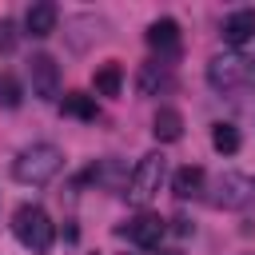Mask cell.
I'll use <instances>...</instances> for the list:
<instances>
[{
  "label": "cell",
  "mask_w": 255,
  "mask_h": 255,
  "mask_svg": "<svg viewBox=\"0 0 255 255\" xmlns=\"http://www.w3.org/2000/svg\"><path fill=\"white\" fill-rule=\"evenodd\" d=\"M60 167H64V151H60L56 143H32V147H24V151L12 159L16 183H28V187L52 183V179L60 175Z\"/></svg>",
  "instance_id": "1"
},
{
  "label": "cell",
  "mask_w": 255,
  "mask_h": 255,
  "mask_svg": "<svg viewBox=\"0 0 255 255\" xmlns=\"http://www.w3.org/2000/svg\"><path fill=\"white\" fill-rule=\"evenodd\" d=\"M12 235H16L20 247H28L32 255H48L52 243H56V223L48 219L44 207L24 203V207H16V215H12Z\"/></svg>",
  "instance_id": "2"
},
{
  "label": "cell",
  "mask_w": 255,
  "mask_h": 255,
  "mask_svg": "<svg viewBox=\"0 0 255 255\" xmlns=\"http://www.w3.org/2000/svg\"><path fill=\"white\" fill-rule=\"evenodd\" d=\"M207 84L215 92H255V60L243 52H223L207 64Z\"/></svg>",
  "instance_id": "3"
},
{
  "label": "cell",
  "mask_w": 255,
  "mask_h": 255,
  "mask_svg": "<svg viewBox=\"0 0 255 255\" xmlns=\"http://www.w3.org/2000/svg\"><path fill=\"white\" fill-rule=\"evenodd\" d=\"M163 175H167V159H163L159 151H147V155L135 163V171L128 175L124 199H128L131 207H147V203L159 195V183H163Z\"/></svg>",
  "instance_id": "4"
},
{
  "label": "cell",
  "mask_w": 255,
  "mask_h": 255,
  "mask_svg": "<svg viewBox=\"0 0 255 255\" xmlns=\"http://www.w3.org/2000/svg\"><path fill=\"white\" fill-rule=\"evenodd\" d=\"M28 80H32V96L36 100H56L60 96V64L48 52H36L28 60Z\"/></svg>",
  "instance_id": "5"
},
{
  "label": "cell",
  "mask_w": 255,
  "mask_h": 255,
  "mask_svg": "<svg viewBox=\"0 0 255 255\" xmlns=\"http://www.w3.org/2000/svg\"><path fill=\"white\" fill-rule=\"evenodd\" d=\"M251 195H255V187H251V179H247V175H239V171H223V175L215 179L211 203H215V207H223V211H235V207H243Z\"/></svg>",
  "instance_id": "6"
},
{
  "label": "cell",
  "mask_w": 255,
  "mask_h": 255,
  "mask_svg": "<svg viewBox=\"0 0 255 255\" xmlns=\"http://www.w3.org/2000/svg\"><path fill=\"white\" fill-rule=\"evenodd\" d=\"M163 231H167V223L159 219V215H135L131 223H124V227H116V235H124V239H131L135 247H143V251H155L159 247V239H163Z\"/></svg>",
  "instance_id": "7"
},
{
  "label": "cell",
  "mask_w": 255,
  "mask_h": 255,
  "mask_svg": "<svg viewBox=\"0 0 255 255\" xmlns=\"http://www.w3.org/2000/svg\"><path fill=\"white\" fill-rule=\"evenodd\" d=\"M135 92H139V96H163V92H171V68H167L163 60L139 64V72H135Z\"/></svg>",
  "instance_id": "8"
},
{
  "label": "cell",
  "mask_w": 255,
  "mask_h": 255,
  "mask_svg": "<svg viewBox=\"0 0 255 255\" xmlns=\"http://www.w3.org/2000/svg\"><path fill=\"white\" fill-rule=\"evenodd\" d=\"M56 20H60V8H56L52 0H40V4H32V8H28L24 28H28V36L44 40V36H52V32H56Z\"/></svg>",
  "instance_id": "9"
},
{
  "label": "cell",
  "mask_w": 255,
  "mask_h": 255,
  "mask_svg": "<svg viewBox=\"0 0 255 255\" xmlns=\"http://www.w3.org/2000/svg\"><path fill=\"white\" fill-rule=\"evenodd\" d=\"M251 36H255V8H239V12H231L223 20V40L231 48H243Z\"/></svg>",
  "instance_id": "10"
},
{
  "label": "cell",
  "mask_w": 255,
  "mask_h": 255,
  "mask_svg": "<svg viewBox=\"0 0 255 255\" xmlns=\"http://www.w3.org/2000/svg\"><path fill=\"white\" fill-rule=\"evenodd\" d=\"M147 44L159 48V52H175V48H179V24H175L171 16L151 20V24H147Z\"/></svg>",
  "instance_id": "11"
},
{
  "label": "cell",
  "mask_w": 255,
  "mask_h": 255,
  "mask_svg": "<svg viewBox=\"0 0 255 255\" xmlns=\"http://www.w3.org/2000/svg\"><path fill=\"white\" fill-rule=\"evenodd\" d=\"M151 135H155L159 143H175V139L183 135V116H179L175 108H159L155 120H151Z\"/></svg>",
  "instance_id": "12"
},
{
  "label": "cell",
  "mask_w": 255,
  "mask_h": 255,
  "mask_svg": "<svg viewBox=\"0 0 255 255\" xmlns=\"http://www.w3.org/2000/svg\"><path fill=\"white\" fill-rule=\"evenodd\" d=\"M171 191H175V199H195V195L203 191V167L183 163V167L171 175Z\"/></svg>",
  "instance_id": "13"
},
{
  "label": "cell",
  "mask_w": 255,
  "mask_h": 255,
  "mask_svg": "<svg viewBox=\"0 0 255 255\" xmlns=\"http://www.w3.org/2000/svg\"><path fill=\"white\" fill-rule=\"evenodd\" d=\"M92 88H96V96H120V88H124V68H120V64H104V68H96Z\"/></svg>",
  "instance_id": "14"
},
{
  "label": "cell",
  "mask_w": 255,
  "mask_h": 255,
  "mask_svg": "<svg viewBox=\"0 0 255 255\" xmlns=\"http://www.w3.org/2000/svg\"><path fill=\"white\" fill-rule=\"evenodd\" d=\"M60 108H64V116H76V120H96V116H100L96 96H84V92H68Z\"/></svg>",
  "instance_id": "15"
},
{
  "label": "cell",
  "mask_w": 255,
  "mask_h": 255,
  "mask_svg": "<svg viewBox=\"0 0 255 255\" xmlns=\"http://www.w3.org/2000/svg\"><path fill=\"white\" fill-rule=\"evenodd\" d=\"M211 143H215V151L235 155L243 139H239V128H235V124H215V128H211Z\"/></svg>",
  "instance_id": "16"
},
{
  "label": "cell",
  "mask_w": 255,
  "mask_h": 255,
  "mask_svg": "<svg viewBox=\"0 0 255 255\" xmlns=\"http://www.w3.org/2000/svg\"><path fill=\"white\" fill-rule=\"evenodd\" d=\"M20 100H24V92H20V80L16 76H0V104L4 108H20Z\"/></svg>",
  "instance_id": "17"
},
{
  "label": "cell",
  "mask_w": 255,
  "mask_h": 255,
  "mask_svg": "<svg viewBox=\"0 0 255 255\" xmlns=\"http://www.w3.org/2000/svg\"><path fill=\"white\" fill-rule=\"evenodd\" d=\"M16 48V20H0V52Z\"/></svg>",
  "instance_id": "18"
},
{
  "label": "cell",
  "mask_w": 255,
  "mask_h": 255,
  "mask_svg": "<svg viewBox=\"0 0 255 255\" xmlns=\"http://www.w3.org/2000/svg\"><path fill=\"white\" fill-rule=\"evenodd\" d=\"M171 227H175L179 235H191V223H187V219H171Z\"/></svg>",
  "instance_id": "19"
},
{
  "label": "cell",
  "mask_w": 255,
  "mask_h": 255,
  "mask_svg": "<svg viewBox=\"0 0 255 255\" xmlns=\"http://www.w3.org/2000/svg\"><path fill=\"white\" fill-rule=\"evenodd\" d=\"M163 255H179V251H163Z\"/></svg>",
  "instance_id": "20"
},
{
  "label": "cell",
  "mask_w": 255,
  "mask_h": 255,
  "mask_svg": "<svg viewBox=\"0 0 255 255\" xmlns=\"http://www.w3.org/2000/svg\"><path fill=\"white\" fill-rule=\"evenodd\" d=\"M251 187H255V179H251Z\"/></svg>",
  "instance_id": "21"
}]
</instances>
